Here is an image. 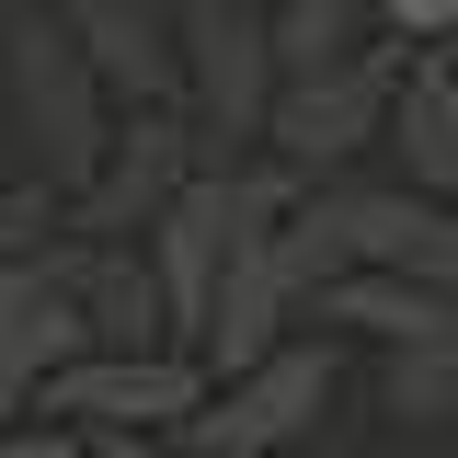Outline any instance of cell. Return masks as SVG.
I'll use <instances>...</instances> for the list:
<instances>
[{"label":"cell","instance_id":"obj_1","mask_svg":"<svg viewBox=\"0 0 458 458\" xmlns=\"http://www.w3.org/2000/svg\"><path fill=\"white\" fill-rule=\"evenodd\" d=\"M276 264L298 286V310L333 276H424L458 286V207L412 195V183H367V172H333V183H298V207L276 218Z\"/></svg>","mask_w":458,"mask_h":458},{"label":"cell","instance_id":"obj_2","mask_svg":"<svg viewBox=\"0 0 458 458\" xmlns=\"http://www.w3.org/2000/svg\"><path fill=\"white\" fill-rule=\"evenodd\" d=\"M104 81L81 69V47L57 35V12L47 0H0V138L35 161V183H81L92 172V149H104Z\"/></svg>","mask_w":458,"mask_h":458},{"label":"cell","instance_id":"obj_3","mask_svg":"<svg viewBox=\"0 0 458 458\" xmlns=\"http://www.w3.org/2000/svg\"><path fill=\"white\" fill-rule=\"evenodd\" d=\"M276 104L264 57V0H172V114L195 126L207 161H241Z\"/></svg>","mask_w":458,"mask_h":458},{"label":"cell","instance_id":"obj_4","mask_svg":"<svg viewBox=\"0 0 458 458\" xmlns=\"http://www.w3.org/2000/svg\"><path fill=\"white\" fill-rule=\"evenodd\" d=\"M321 401H333V344L286 333L276 355H252V367L207 378L195 412L172 424V447H183V458H276V447H310Z\"/></svg>","mask_w":458,"mask_h":458},{"label":"cell","instance_id":"obj_5","mask_svg":"<svg viewBox=\"0 0 458 458\" xmlns=\"http://www.w3.org/2000/svg\"><path fill=\"white\" fill-rule=\"evenodd\" d=\"M412 47H355L333 57V69H298V81H276V104H264V161H286L298 183H333V172H355L367 149H378V114H390V81Z\"/></svg>","mask_w":458,"mask_h":458},{"label":"cell","instance_id":"obj_6","mask_svg":"<svg viewBox=\"0 0 458 458\" xmlns=\"http://www.w3.org/2000/svg\"><path fill=\"white\" fill-rule=\"evenodd\" d=\"M195 390H207V367L183 344H126V355L81 344L69 367L35 378V412L47 424H81V436H172L195 412Z\"/></svg>","mask_w":458,"mask_h":458},{"label":"cell","instance_id":"obj_7","mask_svg":"<svg viewBox=\"0 0 458 458\" xmlns=\"http://www.w3.org/2000/svg\"><path fill=\"white\" fill-rule=\"evenodd\" d=\"M195 172H207V149H195L183 114H172V104H126V114L104 126L92 172L69 183V229H81V241H138Z\"/></svg>","mask_w":458,"mask_h":458},{"label":"cell","instance_id":"obj_8","mask_svg":"<svg viewBox=\"0 0 458 458\" xmlns=\"http://www.w3.org/2000/svg\"><path fill=\"white\" fill-rule=\"evenodd\" d=\"M286 321H298V286H286L276 241H252V252H229V264H218V286H207V310H195V344H183V355H195L207 378H229V367L276 355Z\"/></svg>","mask_w":458,"mask_h":458},{"label":"cell","instance_id":"obj_9","mask_svg":"<svg viewBox=\"0 0 458 458\" xmlns=\"http://www.w3.org/2000/svg\"><path fill=\"white\" fill-rule=\"evenodd\" d=\"M378 149L401 161V183H412V195L458 207V81H447V57H436V47L401 57L390 114H378Z\"/></svg>","mask_w":458,"mask_h":458},{"label":"cell","instance_id":"obj_10","mask_svg":"<svg viewBox=\"0 0 458 458\" xmlns=\"http://www.w3.org/2000/svg\"><path fill=\"white\" fill-rule=\"evenodd\" d=\"M310 310L367 344H458V286H424V276H333Z\"/></svg>","mask_w":458,"mask_h":458},{"label":"cell","instance_id":"obj_11","mask_svg":"<svg viewBox=\"0 0 458 458\" xmlns=\"http://www.w3.org/2000/svg\"><path fill=\"white\" fill-rule=\"evenodd\" d=\"M378 47V12L367 0H276L264 12V57H276V81H298V69H333V57Z\"/></svg>","mask_w":458,"mask_h":458},{"label":"cell","instance_id":"obj_12","mask_svg":"<svg viewBox=\"0 0 458 458\" xmlns=\"http://www.w3.org/2000/svg\"><path fill=\"white\" fill-rule=\"evenodd\" d=\"M390 412L401 424H447L458 412V344H390Z\"/></svg>","mask_w":458,"mask_h":458},{"label":"cell","instance_id":"obj_13","mask_svg":"<svg viewBox=\"0 0 458 458\" xmlns=\"http://www.w3.org/2000/svg\"><path fill=\"white\" fill-rule=\"evenodd\" d=\"M69 218V195L57 183H0V264H23V252H47V229Z\"/></svg>","mask_w":458,"mask_h":458},{"label":"cell","instance_id":"obj_14","mask_svg":"<svg viewBox=\"0 0 458 458\" xmlns=\"http://www.w3.org/2000/svg\"><path fill=\"white\" fill-rule=\"evenodd\" d=\"M367 12H378L390 47H447L458 35V0H367Z\"/></svg>","mask_w":458,"mask_h":458},{"label":"cell","instance_id":"obj_15","mask_svg":"<svg viewBox=\"0 0 458 458\" xmlns=\"http://www.w3.org/2000/svg\"><path fill=\"white\" fill-rule=\"evenodd\" d=\"M0 458H92L81 424H47V412H23V424H0Z\"/></svg>","mask_w":458,"mask_h":458},{"label":"cell","instance_id":"obj_16","mask_svg":"<svg viewBox=\"0 0 458 458\" xmlns=\"http://www.w3.org/2000/svg\"><path fill=\"white\" fill-rule=\"evenodd\" d=\"M92 458H183L172 436H92Z\"/></svg>","mask_w":458,"mask_h":458},{"label":"cell","instance_id":"obj_17","mask_svg":"<svg viewBox=\"0 0 458 458\" xmlns=\"http://www.w3.org/2000/svg\"><path fill=\"white\" fill-rule=\"evenodd\" d=\"M436 57H447V81H458V35H447V47H436Z\"/></svg>","mask_w":458,"mask_h":458},{"label":"cell","instance_id":"obj_18","mask_svg":"<svg viewBox=\"0 0 458 458\" xmlns=\"http://www.w3.org/2000/svg\"><path fill=\"white\" fill-rule=\"evenodd\" d=\"M276 458H310V447H276Z\"/></svg>","mask_w":458,"mask_h":458}]
</instances>
